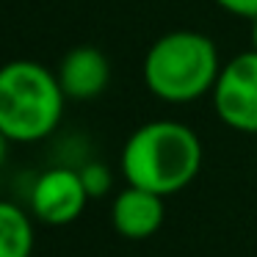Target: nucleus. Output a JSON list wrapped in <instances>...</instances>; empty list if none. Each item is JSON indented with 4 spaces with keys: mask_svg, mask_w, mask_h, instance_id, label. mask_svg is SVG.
<instances>
[{
    "mask_svg": "<svg viewBox=\"0 0 257 257\" xmlns=\"http://www.w3.org/2000/svg\"><path fill=\"white\" fill-rule=\"evenodd\" d=\"M34 221L20 205L0 199V257H31L34 254Z\"/></svg>",
    "mask_w": 257,
    "mask_h": 257,
    "instance_id": "8",
    "label": "nucleus"
},
{
    "mask_svg": "<svg viewBox=\"0 0 257 257\" xmlns=\"http://www.w3.org/2000/svg\"><path fill=\"white\" fill-rule=\"evenodd\" d=\"M67 94L56 72L17 58L0 67V130L12 144H34L58 127Z\"/></svg>",
    "mask_w": 257,
    "mask_h": 257,
    "instance_id": "2",
    "label": "nucleus"
},
{
    "mask_svg": "<svg viewBox=\"0 0 257 257\" xmlns=\"http://www.w3.org/2000/svg\"><path fill=\"white\" fill-rule=\"evenodd\" d=\"M144 83L163 102H194L210 94L221 72L210 36L196 31H172L152 42L144 56Z\"/></svg>",
    "mask_w": 257,
    "mask_h": 257,
    "instance_id": "3",
    "label": "nucleus"
},
{
    "mask_svg": "<svg viewBox=\"0 0 257 257\" xmlns=\"http://www.w3.org/2000/svg\"><path fill=\"white\" fill-rule=\"evenodd\" d=\"M251 50L257 53V17L251 20Z\"/></svg>",
    "mask_w": 257,
    "mask_h": 257,
    "instance_id": "12",
    "label": "nucleus"
},
{
    "mask_svg": "<svg viewBox=\"0 0 257 257\" xmlns=\"http://www.w3.org/2000/svg\"><path fill=\"white\" fill-rule=\"evenodd\" d=\"M86 202H89V194L83 188L80 172L67 166L42 172L28 196L31 216L42 224H50V227L72 224L83 213Z\"/></svg>",
    "mask_w": 257,
    "mask_h": 257,
    "instance_id": "5",
    "label": "nucleus"
},
{
    "mask_svg": "<svg viewBox=\"0 0 257 257\" xmlns=\"http://www.w3.org/2000/svg\"><path fill=\"white\" fill-rule=\"evenodd\" d=\"M166 218V205L163 196L152 194V191L127 185L113 196L111 205V224L122 238L127 240H147L163 227Z\"/></svg>",
    "mask_w": 257,
    "mask_h": 257,
    "instance_id": "7",
    "label": "nucleus"
},
{
    "mask_svg": "<svg viewBox=\"0 0 257 257\" xmlns=\"http://www.w3.org/2000/svg\"><path fill=\"white\" fill-rule=\"evenodd\" d=\"M210 97L227 127L257 136V53L246 50L221 64Z\"/></svg>",
    "mask_w": 257,
    "mask_h": 257,
    "instance_id": "4",
    "label": "nucleus"
},
{
    "mask_svg": "<svg viewBox=\"0 0 257 257\" xmlns=\"http://www.w3.org/2000/svg\"><path fill=\"white\" fill-rule=\"evenodd\" d=\"M202 169V141L188 124L155 119L127 136L122 147V174L127 185L172 196L194 183Z\"/></svg>",
    "mask_w": 257,
    "mask_h": 257,
    "instance_id": "1",
    "label": "nucleus"
},
{
    "mask_svg": "<svg viewBox=\"0 0 257 257\" xmlns=\"http://www.w3.org/2000/svg\"><path fill=\"white\" fill-rule=\"evenodd\" d=\"M224 12L235 14L243 20H254L257 17V0H216Z\"/></svg>",
    "mask_w": 257,
    "mask_h": 257,
    "instance_id": "10",
    "label": "nucleus"
},
{
    "mask_svg": "<svg viewBox=\"0 0 257 257\" xmlns=\"http://www.w3.org/2000/svg\"><path fill=\"white\" fill-rule=\"evenodd\" d=\"M9 144H12V141H9V139H6V133L0 130V166L6 163V155H9Z\"/></svg>",
    "mask_w": 257,
    "mask_h": 257,
    "instance_id": "11",
    "label": "nucleus"
},
{
    "mask_svg": "<svg viewBox=\"0 0 257 257\" xmlns=\"http://www.w3.org/2000/svg\"><path fill=\"white\" fill-rule=\"evenodd\" d=\"M56 78L61 83V91L67 94V100L86 102L105 91L108 80H111V64L102 56V50H97L91 45H80L72 47L61 58Z\"/></svg>",
    "mask_w": 257,
    "mask_h": 257,
    "instance_id": "6",
    "label": "nucleus"
},
{
    "mask_svg": "<svg viewBox=\"0 0 257 257\" xmlns=\"http://www.w3.org/2000/svg\"><path fill=\"white\" fill-rule=\"evenodd\" d=\"M80 180H83V188L89 194V199H100V196H108V191L113 188V172L100 161H91L86 166L78 169Z\"/></svg>",
    "mask_w": 257,
    "mask_h": 257,
    "instance_id": "9",
    "label": "nucleus"
}]
</instances>
